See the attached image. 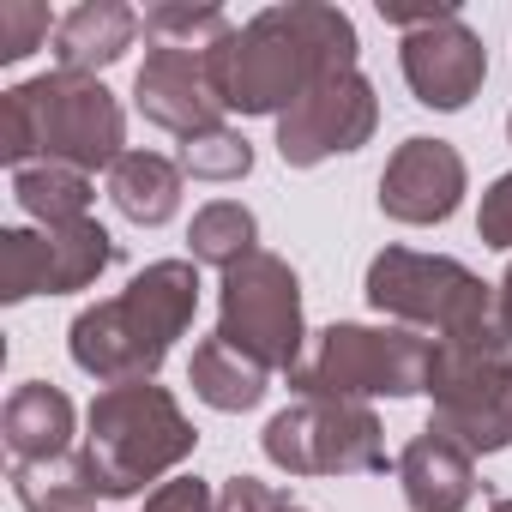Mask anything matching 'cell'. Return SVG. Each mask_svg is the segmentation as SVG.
I'll list each match as a JSON object with an SVG mask.
<instances>
[{
    "mask_svg": "<svg viewBox=\"0 0 512 512\" xmlns=\"http://www.w3.org/2000/svg\"><path fill=\"white\" fill-rule=\"evenodd\" d=\"M49 31H61L49 19V7H37V0H0V61H25Z\"/></svg>",
    "mask_w": 512,
    "mask_h": 512,
    "instance_id": "cell-25",
    "label": "cell"
},
{
    "mask_svg": "<svg viewBox=\"0 0 512 512\" xmlns=\"http://www.w3.org/2000/svg\"><path fill=\"white\" fill-rule=\"evenodd\" d=\"M187 247H193V266L235 272L241 260H253V253H260V223H253V211H247V205L217 199V205H205V211L193 217Z\"/></svg>",
    "mask_w": 512,
    "mask_h": 512,
    "instance_id": "cell-22",
    "label": "cell"
},
{
    "mask_svg": "<svg viewBox=\"0 0 512 512\" xmlns=\"http://www.w3.org/2000/svg\"><path fill=\"white\" fill-rule=\"evenodd\" d=\"M73 398L49 380H25L13 386L7 410H0V434H7L13 464H43V458H67L73 452Z\"/></svg>",
    "mask_w": 512,
    "mask_h": 512,
    "instance_id": "cell-16",
    "label": "cell"
},
{
    "mask_svg": "<svg viewBox=\"0 0 512 512\" xmlns=\"http://www.w3.org/2000/svg\"><path fill=\"white\" fill-rule=\"evenodd\" d=\"M266 368L260 362H247L241 350H229L223 338H205L199 350H193V368H187V386H193V398L199 404H211V410H223V416H241V410H253L266 398Z\"/></svg>",
    "mask_w": 512,
    "mask_h": 512,
    "instance_id": "cell-19",
    "label": "cell"
},
{
    "mask_svg": "<svg viewBox=\"0 0 512 512\" xmlns=\"http://www.w3.org/2000/svg\"><path fill=\"white\" fill-rule=\"evenodd\" d=\"M368 302L404 326H422L428 338H464L494 326V284H482L470 266L446 253L386 247L368 266Z\"/></svg>",
    "mask_w": 512,
    "mask_h": 512,
    "instance_id": "cell-7",
    "label": "cell"
},
{
    "mask_svg": "<svg viewBox=\"0 0 512 512\" xmlns=\"http://www.w3.org/2000/svg\"><path fill=\"white\" fill-rule=\"evenodd\" d=\"M428 398H434V428H446L458 446L506 452L512 446V344L500 338V326L434 338Z\"/></svg>",
    "mask_w": 512,
    "mask_h": 512,
    "instance_id": "cell-6",
    "label": "cell"
},
{
    "mask_svg": "<svg viewBox=\"0 0 512 512\" xmlns=\"http://www.w3.org/2000/svg\"><path fill=\"white\" fill-rule=\"evenodd\" d=\"M284 506H290V494H278L260 476H229L217 494V512H284Z\"/></svg>",
    "mask_w": 512,
    "mask_h": 512,
    "instance_id": "cell-27",
    "label": "cell"
},
{
    "mask_svg": "<svg viewBox=\"0 0 512 512\" xmlns=\"http://www.w3.org/2000/svg\"><path fill=\"white\" fill-rule=\"evenodd\" d=\"M494 326H500V338L512 344V266H506V278L494 284Z\"/></svg>",
    "mask_w": 512,
    "mask_h": 512,
    "instance_id": "cell-29",
    "label": "cell"
},
{
    "mask_svg": "<svg viewBox=\"0 0 512 512\" xmlns=\"http://www.w3.org/2000/svg\"><path fill=\"white\" fill-rule=\"evenodd\" d=\"M488 512H512V500H494V506H488Z\"/></svg>",
    "mask_w": 512,
    "mask_h": 512,
    "instance_id": "cell-30",
    "label": "cell"
},
{
    "mask_svg": "<svg viewBox=\"0 0 512 512\" xmlns=\"http://www.w3.org/2000/svg\"><path fill=\"white\" fill-rule=\"evenodd\" d=\"M109 199L127 223L139 229H157L181 211V163L157 157V151H127L115 169H109Z\"/></svg>",
    "mask_w": 512,
    "mask_h": 512,
    "instance_id": "cell-18",
    "label": "cell"
},
{
    "mask_svg": "<svg viewBox=\"0 0 512 512\" xmlns=\"http://www.w3.org/2000/svg\"><path fill=\"white\" fill-rule=\"evenodd\" d=\"M380 127V97L374 85L350 67V73H332L320 79L302 103H290L278 115V157L290 169H314L326 157H344V151H362Z\"/></svg>",
    "mask_w": 512,
    "mask_h": 512,
    "instance_id": "cell-11",
    "label": "cell"
},
{
    "mask_svg": "<svg viewBox=\"0 0 512 512\" xmlns=\"http://www.w3.org/2000/svg\"><path fill=\"white\" fill-rule=\"evenodd\" d=\"M428 362L434 338L410 326H326L290 386L302 398H410L428 392Z\"/></svg>",
    "mask_w": 512,
    "mask_h": 512,
    "instance_id": "cell-5",
    "label": "cell"
},
{
    "mask_svg": "<svg viewBox=\"0 0 512 512\" xmlns=\"http://www.w3.org/2000/svg\"><path fill=\"white\" fill-rule=\"evenodd\" d=\"M476 235L488 247H512V175H494L488 181L482 211H476Z\"/></svg>",
    "mask_w": 512,
    "mask_h": 512,
    "instance_id": "cell-26",
    "label": "cell"
},
{
    "mask_svg": "<svg viewBox=\"0 0 512 512\" xmlns=\"http://www.w3.org/2000/svg\"><path fill=\"white\" fill-rule=\"evenodd\" d=\"M217 338L229 350H241L247 362H260L266 374H296L302 368V284L290 272V260L278 253H253L235 272H223V296H217Z\"/></svg>",
    "mask_w": 512,
    "mask_h": 512,
    "instance_id": "cell-8",
    "label": "cell"
},
{
    "mask_svg": "<svg viewBox=\"0 0 512 512\" xmlns=\"http://www.w3.org/2000/svg\"><path fill=\"white\" fill-rule=\"evenodd\" d=\"M266 458L290 476H374L386 470V434L368 404L350 398H296L260 434Z\"/></svg>",
    "mask_w": 512,
    "mask_h": 512,
    "instance_id": "cell-9",
    "label": "cell"
},
{
    "mask_svg": "<svg viewBox=\"0 0 512 512\" xmlns=\"http://www.w3.org/2000/svg\"><path fill=\"white\" fill-rule=\"evenodd\" d=\"M193 314H199V266L193 260H157L121 296L91 302L73 320L67 350L91 380L139 386L163 368V356L193 326Z\"/></svg>",
    "mask_w": 512,
    "mask_h": 512,
    "instance_id": "cell-2",
    "label": "cell"
},
{
    "mask_svg": "<svg viewBox=\"0 0 512 512\" xmlns=\"http://www.w3.org/2000/svg\"><path fill=\"white\" fill-rule=\"evenodd\" d=\"M506 133H512V115H506Z\"/></svg>",
    "mask_w": 512,
    "mask_h": 512,
    "instance_id": "cell-31",
    "label": "cell"
},
{
    "mask_svg": "<svg viewBox=\"0 0 512 512\" xmlns=\"http://www.w3.org/2000/svg\"><path fill=\"white\" fill-rule=\"evenodd\" d=\"M13 199L43 223H85L91 217V175L85 169H67V163H31L13 175Z\"/></svg>",
    "mask_w": 512,
    "mask_h": 512,
    "instance_id": "cell-21",
    "label": "cell"
},
{
    "mask_svg": "<svg viewBox=\"0 0 512 512\" xmlns=\"http://www.w3.org/2000/svg\"><path fill=\"white\" fill-rule=\"evenodd\" d=\"M247 169H253V145L229 127L181 139V175H193V181H241Z\"/></svg>",
    "mask_w": 512,
    "mask_h": 512,
    "instance_id": "cell-24",
    "label": "cell"
},
{
    "mask_svg": "<svg viewBox=\"0 0 512 512\" xmlns=\"http://www.w3.org/2000/svg\"><path fill=\"white\" fill-rule=\"evenodd\" d=\"M145 512H217V494H211V482H199V476H175V482H163V488L145 500Z\"/></svg>",
    "mask_w": 512,
    "mask_h": 512,
    "instance_id": "cell-28",
    "label": "cell"
},
{
    "mask_svg": "<svg viewBox=\"0 0 512 512\" xmlns=\"http://www.w3.org/2000/svg\"><path fill=\"white\" fill-rule=\"evenodd\" d=\"M13 494H19L25 512H91L103 500L85 452L43 458V464H13Z\"/></svg>",
    "mask_w": 512,
    "mask_h": 512,
    "instance_id": "cell-20",
    "label": "cell"
},
{
    "mask_svg": "<svg viewBox=\"0 0 512 512\" xmlns=\"http://www.w3.org/2000/svg\"><path fill=\"white\" fill-rule=\"evenodd\" d=\"M193 446H199V434L181 416V404L163 386L139 380V386H103L91 398L79 452H85L103 500H127L145 482L169 476L181 458H193Z\"/></svg>",
    "mask_w": 512,
    "mask_h": 512,
    "instance_id": "cell-4",
    "label": "cell"
},
{
    "mask_svg": "<svg viewBox=\"0 0 512 512\" xmlns=\"http://www.w3.org/2000/svg\"><path fill=\"white\" fill-rule=\"evenodd\" d=\"M398 61H404V79H410L416 103H422V109H440V115L464 109V103L482 91V79H488V49H482V37H476L458 13H446V19L410 31Z\"/></svg>",
    "mask_w": 512,
    "mask_h": 512,
    "instance_id": "cell-13",
    "label": "cell"
},
{
    "mask_svg": "<svg viewBox=\"0 0 512 512\" xmlns=\"http://www.w3.org/2000/svg\"><path fill=\"white\" fill-rule=\"evenodd\" d=\"M127 115L103 79L85 73H43L0 97V157L7 169L67 163V169H115L127 151Z\"/></svg>",
    "mask_w": 512,
    "mask_h": 512,
    "instance_id": "cell-3",
    "label": "cell"
},
{
    "mask_svg": "<svg viewBox=\"0 0 512 512\" xmlns=\"http://www.w3.org/2000/svg\"><path fill=\"white\" fill-rule=\"evenodd\" d=\"M235 25L217 7H187V0H163V7H145V37L151 43H181V49H211L223 43Z\"/></svg>",
    "mask_w": 512,
    "mask_h": 512,
    "instance_id": "cell-23",
    "label": "cell"
},
{
    "mask_svg": "<svg viewBox=\"0 0 512 512\" xmlns=\"http://www.w3.org/2000/svg\"><path fill=\"white\" fill-rule=\"evenodd\" d=\"M464 199V157L446 139H404L380 175V211L392 223H446Z\"/></svg>",
    "mask_w": 512,
    "mask_h": 512,
    "instance_id": "cell-14",
    "label": "cell"
},
{
    "mask_svg": "<svg viewBox=\"0 0 512 512\" xmlns=\"http://www.w3.org/2000/svg\"><path fill=\"white\" fill-rule=\"evenodd\" d=\"M398 488L410 512H464L476 500V452L428 422L398 458Z\"/></svg>",
    "mask_w": 512,
    "mask_h": 512,
    "instance_id": "cell-15",
    "label": "cell"
},
{
    "mask_svg": "<svg viewBox=\"0 0 512 512\" xmlns=\"http://www.w3.org/2000/svg\"><path fill=\"white\" fill-rule=\"evenodd\" d=\"M217 103L235 115H284L302 103L320 79L356 67V25L338 7L320 0H290V7H266L247 19L223 43L205 49Z\"/></svg>",
    "mask_w": 512,
    "mask_h": 512,
    "instance_id": "cell-1",
    "label": "cell"
},
{
    "mask_svg": "<svg viewBox=\"0 0 512 512\" xmlns=\"http://www.w3.org/2000/svg\"><path fill=\"white\" fill-rule=\"evenodd\" d=\"M139 31H145V19L133 7H121V0H85V7H73L61 19V31H55V61H61V73L97 79L103 67H115L133 49Z\"/></svg>",
    "mask_w": 512,
    "mask_h": 512,
    "instance_id": "cell-17",
    "label": "cell"
},
{
    "mask_svg": "<svg viewBox=\"0 0 512 512\" xmlns=\"http://www.w3.org/2000/svg\"><path fill=\"white\" fill-rule=\"evenodd\" d=\"M284 512H302V506H284Z\"/></svg>",
    "mask_w": 512,
    "mask_h": 512,
    "instance_id": "cell-32",
    "label": "cell"
},
{
    "mask_svg": "<svg viewBox=\"0 0 512 512\" xmlns=\"http://www.w3.org/2000/svg\"><path fill=\"white\" fill-rule=\"evenodd\" d=\"M109 266H115V235L97 217L55 229H0V302L91 290Z\"/></svg>",
    "mask_w": 512,
    "mask_h": 512,
    "instance_id": "cell-10",
    "label": "cell"
},
{
    "mask_svg": "<svg viewBox=\"0 0 512 512\" xmlns=\"http://www.w3.org/2000/svg\"><path fill=\"white\" fill-rule=\"evenodd\" d=\"M133 103L151 127L163 133H181V139H199V133H223V103H217V85H211V67H205V49H181V43H151L145 49V67L133 79Z\"/></svg>",
    "mask_w": 512,
    "mask_h": 512,
    "instance_id": "cell-12",
    "label": "cell"
}]
</instances>
